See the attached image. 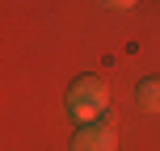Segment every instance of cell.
Segmentation results:
<instances>
[{
  "label": "cell",
  "instance_id": "277c9868",
  "mask_svg": "<svg viewBox=\"0 0 160 151\" xmlns=\"http://www.w3.org/2000/svg\"><path fill=\"white\" fill-rule=\"evenodd\" d=\"M101 4H110V8H131L135 0H101Z\"/></svg>",
  "mask_w": 160,
  "mask_h": 151
},
{
  "label": "cell",
  "instance_id": "3957f363",
  "mask_svg": "<svg viewBox=\"0 0 160 151\" xmlns=\"http://www.w3.org/2000/svg\"><path fill=\"white\" fill-rule=\"evenodd\" d=\"M139 105H143L148 113H160V76H148L143 84H139Z\"/></svg>",
  "mask_w": 160,
  "mask_h": 151
},
{
  "label": "cell",
  "instance_id": "6da1fadb",
  "mask_svg": "<svg viewBox=\"0 0 160 151\" xmlns=\"http://www.w3.org/2000/svg\"><path fill=\"white\" fill-rule=\"evenodd\" d=\"M105 105H110V88L101 84V80H93V76H84V80H76L72 84V92H68V113H72L76 122H97L105 113Z\"/></svg>",
  "mask_w": 160,
  "mask_h": 151
},
{
  "label": "cell",
  "instance_id": "7a4b0ae2",
  "mask_svg": "<svg viewBox=\"0 0 160 151\" xmlns=\"http://www.w3.org/2000/svg\"><path fill=\"white\" fill-rule=\"evenodd\" d=\"M72 151H114V130L101 126V122H88V126L76 130Z\"/></svg>",
  "mask_w": 160,
  "mask_h": 151
}]
</instances>
